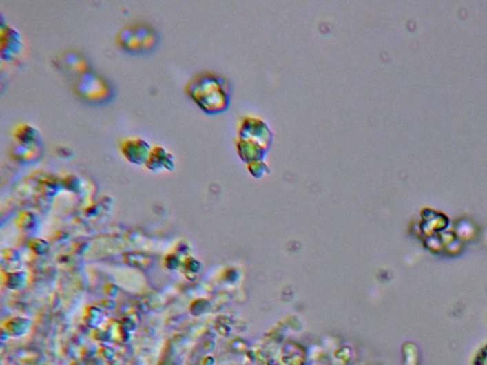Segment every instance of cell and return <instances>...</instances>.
Wrapping results in <instances>:
<instances>
[{
	"label": "cell",
	"mask_w": 487,
	"mask_h": 365,
	"mask_svg": "<svg viewBox=\"0 0 487 365\" xmlns=\"http://www.w3.org/2000/svg\"><path fill=\"white\" fill-rule=\"evenodd\" d=\"M116 42L120 48L129 54H149L158 46L159 36L151 25L136 22L126 25L120 30Z\"/></svg>",
	"instance_id": "1"
},
{
	"label": "cell",
	"mask_w": 487,
	"mask_h": 365,
	"mask_svg": "<svg viewBox=\"0 0 487 365\" xmlns=\"http://www.w3.org/2000/svg\"><path fill=\"white\" fill-rule=\"evenodd\" d=\"M186 92L204 111H218L223 104L221 84L214 74L209 72H202L192 77L187 84Z\"/></svg>",
	"instance_id": "2"
},
{
	"label": "cell",
	"mask_w": 487,
	"mask_h": 365,
	"mask_svg": "<svg viewBox=\"0 0 487 365\" xmlns=\"http://www.w3.org/2000/svg\"><path fill=\"white\" fill-rule=\"evenodd\" d=\"M74 91L85 101L94 104L107 103L114 96L108 82L90 70L77 76Z\"/></svg>",
	"instance_id": "3"
},
{
	"label": "cell",
	"mask_w": 487,
	"mask_h": 365,
	"mask_svg": "<svg viewBox=\"0 0 487 365\" xmlns=\"http://www.w3.org/2000/svg\"><path fill=\"white\" fill-rule=\"evenodd\" d=\"M152 146L146 140L139 137L125 139L120 144V152L124 158L134 165H146L151 154Z\"/></svg>",
	"instance_id": "4"
},
{
	"label": "cell",
	"mask_w": 487,
	"mask_h": 365,
	"mask_svg": "<svg viewBox=\"0 0 487 365\" xmlns=\"http://www.w3.org/2000/svg\"><path fill=\"white\" fill-rule=\"evenodd\" d=\"M22 51V40L19 32L9 26L1 25V56L2 59L14 61Z\"/></svg>",
	"instance_id": "5"
},
{
	"label": "cell",
	"mask_w": 487,
	"mask_h": 365,
	"mask_svg": "<svg viewBox=\"0 0 487 365\" xmlns=\"http://www.w3.org/2000/svg\"><path fill=\"white\" fill-rule=\"evenodd\" d=\"M145 167L152 171H172L174 169V155L158 145L152 146L148 162Z\"/></svg>",
	"instance_id": "6"
},
{
	"label": "cell",
	"mask_w": 487,
	"mask_h": 365,
	"mask_svg": "<svg viewBox=\"0 0 487 365\" xmlns=\"http://www.w3.org/2000/svg\"><path fill=\"white\" fill-rule=\"evenodd\" d=\"M14 139L17 144L25 145V146H40L39 132L34 127L28 124H20L14 131Z\"/></svg>",
	"instance_id": "7"
},
{
	"label": "cell",
	"mask_w": 487,
	"mask_h": 365,
	"mask_svg": "<svg viewBox=\"0 0 487 365\" xmlns=\"http://www.w3.org/2000/svg\"><path fill=\"white\" fill-rule=\"evenodd\" d=\"M40 146H25V145L17 144L12 149V154L14 158L19 161H32V160L39 159Z\"/></svg>",
	"instance_id": "8"
}]
</instances>
